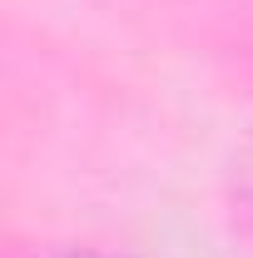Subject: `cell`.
<instances>
[{
    "label": "cell",
    "instance_id": "obj_1",
    "mask_svg": "<svg viewBox=\"0 0 253 258\" xmlns=\"http://www.w3.org/2000/svg\"><path fill=\"white\" fill-rule=\"evenodd\" d=\"M238 204H243V214H253V149L238 164Z\"/></svg>",
    "mask_w": 253,
    "mask_h": 258
},
{
    "label": "cell",
    "instance_id": "obj_2",
    "mask_svg": "<svg viewBox=\"0 0 253 258\" xmlns=\"http://www.w3.org/2000/svg\"><path fill=\"white\" fill-rule=\"evenodd\" d=\"M75 258H99V253H75Z\"/></svg>",
    "mask_w": 253,
    "mask_h": 258
}]
</instances>
